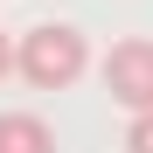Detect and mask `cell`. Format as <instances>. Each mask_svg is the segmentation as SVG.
Wrapping results in <instances>:
<instances>
[{
  "label": "cell",
  "instance_id": "obj_1",
  "mask_svg": "<svg viewBox=\"0 0 153 153\" xmlns=\"http://www.w3.org/2000/svg\"><path fill=\"white\" fill-rule=\"evenodd\" d=\"M14 70L28 91H70L76 76L91 70V42L70 28V21H42V28L14 35Z\"/></svg>",
  "mask_w": 153,
  "mask_h": 153
},
{
  "label": "cell",
  "instance_id": "obj_4",
  "mask_svg": "<svg viewBox=\"0 0 153 153\" xmlns=\"http://www.w3.org/2000/svg\"><path fill=\"white\" fill-rule=\"evenodd\" d=\"M125 153H153V105L132 111V125H125Z\"/></svg>",
  "mask_w": 153,
  "mask_h": 153
},
{
  "label": "cell",
  "instance_id": "obj_5",
  "mask_svg": "<svg viewBox=\"0 0 153 153\" xmlns=\"http://www.w3.org/2000/svg\"><path fill=\"white\" fill-rule=\"evenodd\" d=\"M7 70H14V35L0 28V84H7Z\"/></svg>",
  "mask_w": 153,
  "mask_h": 153
},
{
  "label": "cell",
  "instance_id": "obj_3",
  "mask_svg": "<svg viewBox=\"0 0 153 153\" xmlns=\"http://www.w3.org/2000/svg\"><path fill=\"white\" fill-rule=\"evenodd\" d=\"M0 153H56L49 118L42 111H0Z\"/></svg>",
  "mask_w": 153,
  "mask_h": 153
},
{
  "label": "cell",
  "instance_id": "obj_2",
  "mask_svg": "<svg viewBox=\"0 0 153 153\" xmlns=\"http://www.w3.org/2000/svg\"><path fill=\"white\" fill-rule=\"evenodd\" d=\"M105 97L125 111H146L153 105V42L146 35H125L105 49Z\"/></svg>",
  "mask_w": 153,
  "mask_h": 153
}]
</instances>
